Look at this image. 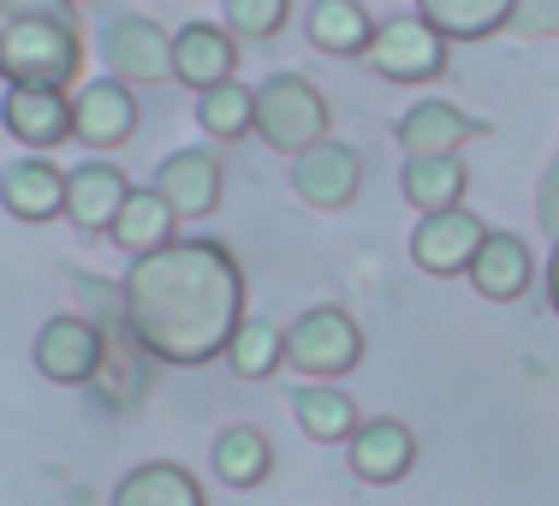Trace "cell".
Here are the masks:
<instances>
[{"label": "cell", "instance_id": "obj_24", "mask_svg": "<svg viewBox=\"0 0 559 506\" xmlns=\"http://www.w3.org/2000/svg\"><path fill=\"white\" fill-rule=\"evenodd\" d=\"M292 411H298V429L310 435V442L334 447V442H352L357 423H364V411H357V399L340 388V381H304L298 393H292Z\"/></svg>", "mask_w": 559, "mask_h": 506}, {"label": "cell", "instance_id": "obj_19", "mask_svg": "<svg viewBox=\"0 0 559 506\" xmlns=\"http://www.w3.org/2000/svg\"><path fill=\"white\" fill-rule=\"evenodd\" d=\"M304 36H310V48H322V55H369V43H376V19H369L364 0H310V12H304Z\"/></svg>", "mask_w": 559, "mask_h": 506}, {"label": "cell", "instance_id": "obj_32", "mask_svg": "<svg viewBox=\"0 0 559 506\" xmlns=\"http://www.w3.org/2000/svg\"><path fill=\"white\" fill-rule=\"evenodd\" d=\"M548 310L559 316V245H554V257H548Z\"/></svg>", "mask_w": 559, "mask_h": 506}, {"label": "cell", "instance_id": "obj_25", "mask_svg": "<svg viewBox=\"0 0 559 506\" xmlns=\"http://www.w3.org/2000/svg\"><path fill=\"white\" fill-rule=\"evenodd\" d=\"M209 459H215V476L226 489H262L274 476V442L257 429V423L221 429L215 447H209Z\"/></svg>", "mask_w": 559, "mask_h": 506}, {"label": "cell", "instance_id": "obj_28", "mask_svg": "<svg viewBox=\"0 0 559 506\" xmlns=\"http://www.w3.org/2000/svg\"><path fill=\"white\" fill-rule=\"evenodd\" d=\"M197 126H203L215 143L250 138V131H257V90L238 84V78H226V84L203 90V96H197Z\"/></svg>", "mask_w": 559, "mask_h": 506}, {"label": "cell", "instance_id": "obj_17", "mask_svg": "<svg viewBox=\"0 0 559 506\" xmlns=\"http://www.w3.org/2000/svg\"><path fill=\"white\" fill-rule=\"evenodd\" d=\"M126 197H131L126 167H114V162L66 167V221L78 233H108L119 221V209H126Z\"/></svg>", "mask_w": 559, "mask_h": 506}, {"label": "cell", "instance_id": "obj_18", "mask_svg": "<svg viewBox=\"0 0 559 506\" xmlns=\"http://www.w3.org/2000/svg\"><path fill=\"white\" fill-rule=\"evenodd\" d=\"M471 286L483 292L488 304L524 298V292L536 286V257H530V245L518 233H488L483 250H476V262H471Z\"/></svg>", "mask_w": 559, "mask_h": 506}, {"label": "cell", "instance_id": "obj_30", "mask_svg": "<svg viewBox=\"0 0 559 506\" xmlns=\"http://www.w3.org/2000/svg\"><path fill=\"white\" fill-rule=\"evenodd\" d=\"M506 31L524 36V43L559 36V0H518V7H512V24H506Z\"/></svg>", "mask_w": 559, "mask_h": 506}, {"label": "cell", "instance_id": "obj_26", "mask_svg": "<svg viewBox=\"0 0 559 506\" xmlns=\"http://www.w3.org/2000/svg\"><path fill=\"white\" fill-rule=\"evenodd\" d=\"M512 7L518 0H417V19L441 31L447 43H483L512 24Z\"/></svg>", "mask_w": 559, "mask_h": 506}, {"label": "cell", "instance_id": "obj_12", "mask_svg": "<svg viewBox=\"0 0 559 506\" xmlns=\"http://www.w3.org/2000/svg\"><path fill=\"white\" fill-rule=\"evenodd\" d=\"M0 126H7L31 155H48L72 138V96H66V90L7 84V96H0Z\"/></svg>", "mask_w": 559, "mask_h": 506}, {"label": "cell", "instance_id": "obj_8", "mask_svg": "<svg viewBox=\"0 0 559 506\" xmlns=\"http://www.w3.org/2000/svg\"><path fill=\"white\" fill-rule=\"evenodd\" d=\"M155 191L173 209V221H203V215H215L226 197V162L215 150H203V143H185V150L162 155Z\"/></svg>", "mask_w": 559, "mask_h": 506}, {"label": "cell", "instance_id": "obj_3", "mask_svg": "<svg viewBox=\"0 0 559 506\" xmlns=\"http://www.w3.org/2000/svg\"><path fill=\"white\" fill-rule=\"evenodd\" d=\"M328 126H334L328 96L304 72H274L269 84H257V138L274 155H304L316 143H328L334 138Z\"/></svg>", "mask_w": 559, "mask_h": 506}, {"label": "cell", "instance_id": "obj_4", "mask_svg": "<svg viewBox=\"0 0 559 506\" xmlns=\"http://www.w3.org/2000/svg\"><path fill=\"white\" fill-rule=\"evenodd\" d=\"M364 364V328H357L352 310L340 304H316L298 322L286 328V369L310 381H340Z\"/></svg>", "mask_w": 559, "mask_h": 506}, {"label": "cell", "instance_id": "obj_15", "mask_svg": "<svg viewBox=\"0 0 559 506\" xmlns=\"http://www.w3.org/2000/svg\"><path fill=\"white\" fill-rule=\"evenodd\" d=\"M399 150H405V162H429V155H459L464 143L488 138L483 119H471L464 108H452V102H417V108L399 114Z\"/></svg>", "mask_w": 559, "mask_h": 506}, {"label": "cell", "instance_id": "obj_27", "mask_svg": "<svg viewBox=\"0 0 559 506\" xmlns=\"http://www.w3.org/2000/svg\"><path fill=\"white\" fill-rule=\"evenodd\" d=\"M226 364H233L238 381H269L274 369H286V334H280V322H269V316H245L233 345H226Z\"/></svg>", "mask_w": 559, "mask_h": 506}, {"label": "cell", "instance_id": "obj_33", "mask_svg": "<svg viewBox=\"0 0 559 506\" xmlns=\"http://www.w3.org/2000/svg\"><path fill=\"white\" fill-rule=\"evenodd\" d=\"M72 7H90V0H72Z\"/></svg>", "mask_w": 559, "mask_h": 506}, {"label": "cell", "instance_id": "obj_31", "mask_svg": "<svg viewBox=\"0 0 559 506\" xmlns=\"http://www.w3.org/2000/svg\"><path fill=\"white\" fill-rule=\"evenodd\" d=\"M536 221H542V233L559 245V150H554V162H548V173H542V185H536Z\"/></svg>", "mask_w": 559, "mask_h": 506}, {"label": "cell", "instance_id": "obj_5", "mask_svg": "<svg viewBox=\"0 0 559 506\" xmlns=\"http://www.w3.org/2000/svg\"><path fill=\"white\" fill-rule=\"evenodd\" d=\"M96 55L119 84H173V36L143 12H108L96 31Z\"/></svg>", "mask_w": 559, "mask_h": 506}, {"label": "cell", "instance_id": "obj_2", "mask_svg": "<svg viewBox=\"0 0 559 506\" xmlns=\"http://www.w3.org/2000/svg\"><path fill=\"white\" fill-rule=\"evenodd\" d=\"M0 78L31 90H72L84 78L72 0H0Z\"/></svg>", "mask_w": 559, "mask_h": 506}, {"label": "cell", "instance_id": "obj_14", "mask_svg": "<svg viewBox=\"0 0 559 506\" xmlns=\"http://www.w3.org/2000/svg\"><path fill=\"white\" fill-rule=\"evenodd\" d=\"M226 78H238V36L226 31V24H185V31H173V84L185 90H215Z\"/></svg>", "mask_w": 559, "mask_h": 506}, {"label": "cell", "instance_id": "obj_11", "mask_svg": "<svg viewBox=\"0 0 559 506\" xmlns=\"http://www.w3.org/2000/svg\"><path fill=\"white\" fill-rule=\"evenodd\" d=\"M488 226L471 209H447V215H423L417 233H411V262L435 281H452V274H471L476 250H483Z\"/></svg>", "mask_w": 559, "mask_h": 506}, {"label": "cell", "instance_id": "obj_22", "mask_svg": "<svg viewBox=\"0 0 559 506\" xmlns=\"http://www.w3.org/2000/svg\"><path fill=\"white\" fill-rule=\"evenodd\" d=\"M399 191L417 215H447V209H464V191H471V167L459 155H429V162H405L399 167Z\"/></svg>", "mask_w": 559, "mask_h": 506}, {"label": "cell", "instance_id": "obj_6", "mask_svg": "<svg viewBox=\"0 0 559 506\" xmlns=\"http://www.w3.org/2000/svg\"><path fill=\"white\" fill-rule=\"evenodd\" d=\"M364 60L388 84H435L447 72V36L429 31L417 12H393V19L376 24V43H369Z\"/></svg>", "mask_w": 559, "mask_h": 506}, {"label": "cell", "instance_id": "obj_7", "mask_svg": "<svg viewBox=\"0 0 559 506\" xmlns=\"http://www.w3.org/2000/svg\"><path fill=\"white\" fill-rule=\"evenodd\" d=\"M31 357L55 388H90L102 376V357H108V334L90 316H55V322H43Z\"/></svg>", "mask_w": 559, "mask_h": 506}, {"label": "cell", "instance_id": "obj_21", "mask_svg": "<svg viewBox=\"0 0 559 506\" xmlns=\"http://www.w3.org/2000/svg\"><path fill=\"white\" fill-rule=\"evenodd\" d=\"M108 238L119 250H126L131 262H143V257H155V250H167L173 238H179V221H173V209L162 203V191H138L131 185V197H126V209H119V221L108 226Z\"/></svg>", "mask_w": 559, "mask_h": 506}, {"label": "cell", "instance_id": "obj_29", "mask_svg": "<svg viewBox=\"0 0 559 506\" xmlns=\"http://www.w3.org/2000/svg\"><path fill=\"white\" fill-rule=\"evenodd\" d=\"M221 12H226V31H233V36H250V43H269V36L286 31L292 0H221Z\"/></svg>", "mask_w": 559, "mask_h": 506}, {"label": "cell", "instance_id": "obj_9", "mask_svg": "<svg viewBox=\"0 0 559 506\" xmlns=\"http://www.w3.org/2000/svg\"><path fill=\"white\" fill-rule=\"evenodd\" d=\"M357 191H364V155H357L352 143L328 138V143H316V150L292 155V197H298V203L334 215V209L357 203Z\"/></svg>", "mask_w": 559, "mask_h": 506}, {"label": "cell", "instance_id": "obj_13", "mask_svg": "<svg viewBox=\"0 0 559 506\" xmlns=\"http://www.w3.org/2000/svg\"><path fill=\"white\" fill-rule=\"evenodd\" d=\"M345 459H352V476L357 483H405L411 464H417V435H411V423L399 417H364L357 423V435L345 442Z\"/></svg>", "mask_w": 559, "mask_h": 506}, {"label": "cell", "instance_id": "obj_20", "mask_svg": "<svg viewBox=\"0 0 559 506\" xmlns=\"http://www.w3.org/2000/svg\"><path fill=\"white\" fill-rule=\"evenodd\" d=\"M150 381H155V357L143 352L138 340H131V328L108 334V357H102V376L90 381L102 405H108V411H131V405H143Z\"/></svg>", "mask_w": 559, "mask_h": 506}, {"label": "cell", "instance_id": "obj_10", "mask_svg": "<svg viewBox=\"0 0 559 506\" xmlns=\"http://www.w3.org/2000/svg\"><path fill=\"white\" fill-rule=\"evenodd\" d=\"M143 126L138 114V96H131V84H119V78H90V84L72 90V138L84 143V150H119V143H131Z\"/></svg>", "mask_w": 559, "mask_h": 506}, {"label": "cell", "instance_id": "obj_23", "mask_svg": "<svg viewBox=\"0 0 559 506\" xmlns=\"http://www.w3.org/2000/svg\"><path fill=\"white\" fill-rule=\"evenodd\" d=\"M108 506H209V495H203V483H197L185 464L150 459V464H138V471L119 476Z\"/></svg>", "mask_w": 559, "mask_h": 506}, {"label": "cell", "instance_id": "obj_16", "mask_svg": "<svg viewBox=\"0 0 559 506\" xmlns=\"http://www.w3.org/2000/svg\"><path fill=\"white\" fill-rule=\"evenodd\" d=\"M0 209L24 226H43L66 215V167H55L48 155H19L0 167Z\"/></svg>", "mask_w": 559, "mask_h": 506}, {"label": "cell", "instance_id": "obj_1", "mask_svg": "<svg viewBox=\"0 0 559 506\" xmlns=\"http://www.w3.org/2000/svg\"><path fill=\"white\" fill-rule=\"evenodd\" d=\"M119 292L131 340L155 364H215L245 322V269L221 238H173L167 250L131 262Z\"/></svg>", "mask_w": 559, "mask_h": 506}]
</instances>
